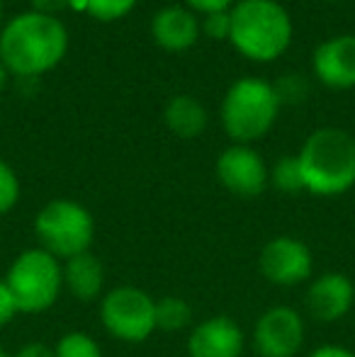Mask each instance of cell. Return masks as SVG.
I'll return each instance as SVG.
<instances>
[{"label": "cell", "instance_id": "obj_6", "mask_svg": "<svg viewBox=\"0 0 355 357\" xmlns=\"http://www.w3.org/2000/svg\"><path fill=\"white\" fill-rule=\"evenodd\" d=\"M20 314H42L56 304L63 289L61 260L42 248H29L13 260L5 275Z\"/></svg>", "mask_w": 355, "mask_h": 357}, {"label": "cell", "instance_id": "obj_3", "mask_svg": "<svg viewBox=\"0 0 355 357\" xmlns=\"http://www.w3.org/2000/svg\"><path fill=\"white\" fill-rule=\"evenodd\" d=\"M297 158L307 192L336 197L355 185V139L346 129L322 127L312 132Z\"/></svg>", "mask_w": 355, "mask_h": 357}, {"label": "cell", "instance_id": "obj_7", "mask_svg": "<svg viewBox=\"0 0 355 357\" xmlns=\"http://www.w3.org/2000/svg\"><path fill=\"white\" fill-rule=\"evenodd\" d=\"M100 321L112 338L144 343L156 331V299L139 287H117L100 301Z\"/></svg>", "mask_w": 355, "mask_h": 357}, {"label": "cell", "instance_id": "obj_26", "mask_svg": "<svg viewBox=\"0 0 355 357\" xmlns=\"http://www.w3.org/2000/svg\"><path fill=\"white\" fill-rule=\"evenodd\" d=\"M192 13L212 15V13H227L236 5V0H185Z\"/></svg>", "mask_w": 355, "mask_h": 357}, {"label": "cell", "instance_id": "obj_5", "mask_svg": "<svg viewBox=\"0 0 355 357\" xmlns=\"http://www.w3.org/2000/svg\"><path fill=\"white\" fill-rule=\"evenodd\" d=\"M39 248L56 260H68L90 250L95 238L93 214L76 199H52L34 216Z\"/></svg>", "mask_w": 355, "mask_h": 357}, {"label": "cell", "instance_id": "obj_22", "mask_svg": "<svg viewBox=\"0 0 355 357\" xmlns=\"http://www.w3.org/2000/svg\"><path fill=\"white\" fill-rule=\"evenodd\" d=\"M20 199V180L17 173L5 160H0V216L10 214Z\"/></svg>", "mask_w": 355, "mask_h": 357}, {"label": "cell", "instance_id": "obj_31", "mask_svg": "<svg viewBox=\"0 0 355 357\" xmlns=\"http://www.w3.org/2000/svg\"><path fill=\"white\" fill-rule=\"evenodd\" d=\"M0 357H10V355H8V353H5V350H3V348H0Z\"/></svg>", "mask_w": 355, "mask_h": 357}, {"label": "cell", "instance_id": "obj_28", "mask_svg": "<svg viewBox=\"0 0 355 357\" xmlns=\"http://www.w3.org/2000/svg\"><path fill=\"white\" fill-rule=\"evenodd\" d=\"M307 357H355V353L348 348H341V345H322Z\"/></svg>", "mask_w": 355, "mask_h": 357}, {"label": "cell", "instance_id": "obj_8", "mask_svg": "<svg viewBox=\"0 0 355 357\" xmlns=\"http://www.w3.org/2000/svg\"><path fill=\"white\" fill-rule=\"evenodd\" d=\"M217 178L236 197H258L270 183V168L263 155L246 144H232L217 158Z\"/></svg>", "mask_w": 355, "mask_h": 357}, {"label": "cell", "instance_id": "obj_25", "mask_svg": "<svg viewBox=\"0 0 355 357\" xmlns=\"http://www.w3.org/2000/svg\"><path fill=\"white\" fill-rule=\"evenodd\" d=\"M17 314H20V311H17V304H15L13 291H10L5 278H0V328H3V326H8Z\"/></svg>", "mask_w": 355, "mask_h": 357}, {"label": "cell", "instance_id": "obj_20", "mask_svg": "<svg viewBox=\"0 0 355 357\" xmlns=\"http://www.w3.org/2000/svg\"><path fill=\"white\" fill-rule=\"evenodd\" d=\"M139 0H81L83 10L93 20L100 22H114V20H122L137 8Z\"/></svg>", "mask_w": 355, "mask_h": 357}, {"label": "cell", "instance_id": "obj_9", "mask_svg": "<svg viewBox=\"0 0 355 357\" xmlns=\"http://www.w3.org/2000/svg\"><path fill=\"white\" fill-rule=\"evenodd\" d=\"M261 265L263 278L270 284L278 287H294L302 284L312 278L314 258L307 243L292 236H278V238L268 241L261 250Z\"/></svg>", "mask_w": 355, "mask_h": 357}, {"label": "cell", "instance_id": "obj_16", "mask_svg": "<svg viewBox=\"0 0 355 357\" xmlns=\"http://www.w3.org/2000/svg\"><path fill=\"white\" fill-rule=\"evenodd\" d=\"M163 119L178 139H195L207 129V109L192 95H173L163 109Z\"/></svg>", "mask_w": 355, "mask_h": 357}, {"label": "cell", "instance_id": "obj_27", "mask_svg": "<svg viewBox=\"0 0 355 357\" xmlns=\"http://www.w3.org/2000/svg\"><path fill=\"white\" fill-rule=\"evenodd\" d=\"M13 357H54V348H47L42 343H29L20 348Z\"/></svg>", "mask_w": 355, "mask_h": 357}, {"label": "cell", "instance_id": "obj_24", "mask_svg": "<svg viewBox=\"0 0 355 357\" xmlns=\"http://www.w3.org/2000/svg\"><path fill=\"white\" fill-rule=\"evenodd\" d=\"M34 10L42 15H52V17H59L61 13H68V10H83L81 0H32Z\"/></svg>", "mask_w": 355, "mask_h": 357}, {"label": "cell", "instance_id": "obj_12", "mask_svg": "<svg viewBox=\"0 0 355 357\" xmlns=\"http://www.w3.org/2000/svg\"><path fill=\"white\" fill-rule=\"evenodd\" d=\"M314 75L331 90L355 88V34H338L317 47Z\"/></svg>", "mask_w": 355, "mask_h": 357}, {"label": "cell", "instance_id": "obj_15", "mask_svg": "<svg viewBox=\"0 0 355 357\" xmlns=\"http://www.w3.org/2000/svg\"><path fill=\"white\" fill-rule=\"evenodd\" d=\"M63 287L76 296L78 301H93L103 294L105 287V268L95 253L73 255V258L63 260Z\"/></svg>", "mask_w": 355, "mask_h": 357}, {"label": "cell", "instance_id": "obj_17", "mask_svg": "<svg viewBox=\"0 0 355 357\" xmlns=\"http://www.w3.org/2000/svg\"><path fill=\"white\" fill-rule=\"evenodd\" d=\"M192 324V306L183 296H161L156 301V328L163 333H178Z\"/></svg>", "mask_w": 355, "mask_h": 357}, {"label": "cell", "instance_id": "obj_29", "mask_svg": "<svg viewBox=\"0 0 355 357\" xmlns=\"http://www.w3.org/2000/svg\"><path fill=\"white\" fill-rule=\"evenodd\" d=\"M8 68H5L3 66V61H0V93H3V90H5V85H8Z\"/></svg>", "mask_w": 355, "mask_h": 357}, {"label": "cell", "instance_id": "obj_11", "mask_svg": "<svg viewBox=\"0 0 355 357\" xmlns=\"http://www.w3.org/2000/svg\"><path fill=\"white\" fill-rule=\"evenodd\" d=\"M307 309L317 321L333 324L341 321L355 304V284L343 273H324L309 282L307 289Z\"/></svg>", "mask_w": 355, "mask_h": 357}, {"label": "cell", "instance_id": "obj_23", "mask_svg": "<svg viewBox=\"0 0 355 357\" xmlns=\"http://www.w3.org/2000/svg\"><path fill=\"white\" fill-rule=\"evenodd\" d=\"M199 29H202L209 39H217V42L229 39V34H232V10L204 15V22L199 24Z\"/></svg>", "mask_w": 355, "mask_h": 357}, {"label": "cell", "instance_id": "obj_32", "mask_svg": "<svg viewBox=\"0 0 355 357\" xmlns=\"http://www.w3.org/2000/svg\"><path fill=\"white\" fill-rule=\"evenodd\" d=\"M324 3H341V0H324Z\"/></svg>", "mask_w": 355, "mask_h": 357}, {"label": "cell", "instance_id": "obj_4", "mask_svg": "<svg viewBox=\"0 0 355 357\" xmlns=\"http://www.w3.org/2000/svg\"><path fill=\"white\" fill-rule=\"evenodd\" d=\"M280 112L273 83L263 78H239L229 85L222 102V124L234 144H246L263 139L273 129Z\"/></svg>", "mask_w": 355, "mask_h": 357}, {"label": "cell", "instance_id": "obj_10", "mask_svg": "<svg viewBox=\"0 0 355 357\" xmlns=\"http://www.w3.org/2000/svg\"><path fill=\"white\" fill-rule=\"evenodd\" d=\"M304 343V321L289 306H270L253 328V345L261 357H294Z\"/></svg>", "mask_w": 355, "mask_h": 357}, {"label": "cell", "instance_id": "obj_2", "mask_svg": "<svg viewBox=\"0 0 355 357\" xmlns=\"http://www.w3.org/2000/svg\"><path fill=\"white\" fill-rule=\"evenodd\" d=\"M229 42L248 61L270 63L292 44V17L278 0H236Z\"/></svg>", "mask_w": 355, "mask_h": 357}, {"label": "cell", "instance_id": "obj_18", "mask_svg": "<svg viewBox=\"0 0 355 357\" xmlns=\"http://www.w3.org/2000/svg\"><path fill=\"white\" fill-rule=\"evenodd\" d=\"M270 183L285 195H297L307 192V185H304L302 165H299L297 155H282L278 163L270 168Z\"/></svg>", "mask_w": 355, "mask_h": 357}, {"label": "cell", "instance_id": "obj_19", "mask_svg": "<svg viewBox=\"0 0 355 357\" xmlns=\"http://www.w3.org/2000/svg\"><path fill=\"white\" fill-rule=\"evenodd\" d=\"M54 357H103V350L88 333L71 331L61 335V340L54 345Z\"/></svg>", "mask_w": 355, "mask_h": 357}, {"label": "cell", "instance_id": "obj_14", "mask_svg": "<svg viewBox=\"0 0 355 357\" xmlns=\"http://www.w3.org/2000/svg\"><path fill=\"white\" fill-rule=\"evenodd\" d=\"M199 22L195 13L183 5H168L161 8L151 17V37L161 49L173 54L188 52L199 37Z\"/></svg>", "mask_w": 355, "mask_h": 357}, {"label": "cell", "instance_id": "obj_13", "mask_svg": "<svg viewBox=\"0 0 355 357\" xmlns=\"http://www.w3.org/2000/svg\"><path fill=\"white\" fill-rule=\"evenodd\" d=\"M243 331L229 316L204 319L190 331L188 355L190 357H241Z\"/></svg>", "mask_w": 355, "mask_h": 357}, {"label": "cell", "instance_id": "obj_30", "mask_svg": "<svg viewBox=\"0 0 355 357\" xmlns=\"http://www.w3.org/2000/svg\"><path fill=\"white\" fill-rule=\"evenodd\" d=\"M0 29H3V0H0Z\"/></svg>", "mask_w": 355, "mask_h": 357}, {"label": "cell", "instance_id": "obj_1", "mask_svg": "<svg viewBox=\"0 0 355 357\" xmlns=\"http://www.w3.org/2000/svg\"><path fill=\"white\" fill-rule=\"evenodd\" d=\"M68 29L61 17L29 10L0 29V61L20 80H37L63 61Z\"/></svg>", "mask_w": 355, "mask_h": 357}, {"label": "cell", "instance_id": "obj_21", "mask_svg": "<svg viewBox=\"0 0 355 357\" xmlns=\"http://www.w3.org/2000/svg\"><path fill=\"white\" fill-rule=\"evenodd\" d=\"M275 95H278V102L280 105H299L304 98H307L309 88H307V80L297 73H287L273 85Z\"/></svg>", "mask_w": 355, "mask_h": 357}]
</instances>
